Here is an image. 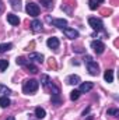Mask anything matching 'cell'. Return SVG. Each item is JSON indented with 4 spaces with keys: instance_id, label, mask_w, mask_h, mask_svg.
Returning a JSON list of instances; mask_svg holds the SVG:
<instances>
[{
    "instance_id": "6da1fadb",
    "label": "cell",
    "mask_w": 119,
    "mask_h": 120,
    "mask_svg": "<svg viewBox=\"0 0 119 120\" xmlns=\"http://www.w3.org/2000/svg\"><path fill=\"white\" fill-rule=\"evenodd\" d=\"M38 87H39V84L36 80H27L23 84V91H24V94H32L38 90Z\"/></svg>"
},
{
    "instance_id": "7a4b0ae2",
    "label": "cell",
    "mask_w": 119,
    "mask_h": 120,
    "mask_svg": "<svg viewBox=\"0 0 119 120\" xmlns=\"http://www.w3.org/2000/svg\"><path fill=\"white\" fill-rule=\"evenodd\" d=\"M25 11H27L30 15H32V17L39 15V7H38V4L34 3V1H28V3H27V6H25Z\"/></svg>"
},
{
    "instance_id": "3957f363",
    "label": "cell",
    "mask_w": 119,
    "mask_h": 120,
    "mask_svg": "<svg viewBox=\"0 0 119 120\" xmlns=\"http://www.w3.org/2000/svg\"><path fill=\"white\" fill-rule=\"evenodd\" d=\"M88 24H90V27H91L92 30H95V31H102L104 30V24H102V21H101L99 18L90 17L88 18Z\"/></svg>"
},
{
    "instance_id": "277c9868",
    "label": "cell",
    "mask_w": 119,
    "mask_h": 120,
    "mask_svg": "<svg viewBox=\"0 0 119 120\" xmlns=\"http://www.w3.org/2000/svg\"><path fill=\"white\" fill-rule=\"evenodd\" d=\"M91 48H92V50H94L97 55H101V53H104V50H105V45H104L101 41H92V42H91Z\"/></svg>"
},
{
    "instance_id": "5b68a950",
    "label": "cell",
    "mask_w": 119,
    "mask_h": 120,
    "mask_svg": "<svg viewBox=\"0 0 119 120\" xmlns=\"http://www.w3.org/2000/svg\"><path fill=\"white\" fill-rule=\"evenodd\" d=\"M87 68H88V71H90L91 75H98V74H99V67H98V64H97L95 61H92V60L87 61Z\"/></svg>"
},
{
    "instance_id": "8992f818",
    "label": "cell",
    "mask_w": 119,
    "mask_h": 120,
    "mask_svg": "<svg viewBox=\"0 0 119 120\" xmlns=\"http://www.w3.org/2000/svg\"><path fill=\"white\" fill-rule=\"evenodd\" d=\"M46 20L49 21V22H52L55 27H58V28H66V25H67V21L66 20H63V18H58V20H52L51 17H46Z\"/></svg>"
},
{
    "instance_id": "52a82bcc",
    "label": "cell",
    "mask_w": 119,
    "mask_h": 120,
    "mask_svg": "<svg viewBox=\"0 0 119 120\" xmlns=\"http://www.w3.org/2000/svg\"><path fill=\"white\" fill-rule=\"evenodd\" d=\"M63 32H64V35L69 38V39H76V38H79V32L76 30H71V28H63Z\"/></svg>"
},
{
    "instance_id": "ba28073f",
    "label": "cell",
    "mask_w": 119,
    "mask_h": 120,
    "mask_svg": "<svg viewBox=\"0 0 119 120\" xmlns=\"http://www.w3.org/2000/svg\"><path fill=\"white\" fill-rule=\"evenodd\" d=\"M46 45H48L51 49H58V48H59V39H58V38H55V36H52V38H49V39H48Z\"/></svg>"
},
{
    "instance_id": "9c48e42d",
    "label": "cell",
    "mask_w": 119,
    "mask_h": 120,
    "mask_svg": "<svg viewBox=\"0 0 119 120\" xmlns=\"http://www.w3.org/2000/svg\"><path fill=\"white\" fill-rule=\"evenodd\" d=\"M7 21H8L11 25H18V24H20V18H18L16 14H7Z\"/></svg>"
},
{
    "instance_id": "30bf717a",
    "label": "cell",
    "mask_w": 119,
    "mask_h": 120,
    "mask_svg": "<svg viewBox=\"0 0 119 120\" xmlns=\"http://www.w3.org/2000/svg\"><path fill=\"white\" fill-rule=\"evenodd\" d=\"M66 82L70 84V85H76V84L80 82V77H79V75H69V77L66 78Z\"/></svg>"
},
{
    "instance_id": "8fae6325",
    "label": "cell",
    "mask_w": 119,
    "mask_h": 120,
    "mask_svg": "<svg viewBox=\"0 0 119 120\" xmlns=\"http://www.w3.org/2000/svg\"><path fill=\"white\" fill-rule=\"evenodd\" d=\"M31 28L34 32H39V31L42 30V22L39 21V20H34L32 22H31Z\"/></svg>"
},
{
    "instance_id": "7c38bea8",
    "label": "cell",
    "mask_w": 119,
    "mask_h": 120,
    "mask_svg": "<svg viewBox=\"0 0 119 120\" xmlns=\"http://www.w3.org/2000/svg\"><path fill=\"white\" fill-rule=\"evenodd\" d=\"M92 87H94L92 82H83L80 85V92H88V91L92 90Z\"/></svg>"
},
{
    "instance_id": "4fadbf2b",
    "label": "cell",
    "mask_w": 119,
    "mask_h": 120,
    "mask_svg": "<svg viewBox=\"0 0 119 120\" xmlns=\"http://www.w3.org/2000/svg\"><path fill=\"white\" fill-rule=\"evenodd\" d=\"M101 3H104V0H90L88 1V6L91 10H97L98 7H99V4Z\"/></svg>"
},
{
    "instance_id": "5bb4252c",
    "label": "cell",
    "mask_w": 119,
    "mask_h": 120,
    "mask_svg": "<svg viewBox=\"0 0 119 120\" xmlns=\"http://www.w3.org/2000/svg\"><path fill=\"white\" fill-rule=\"evenodd\" d=\"M104 78L107 82H112L114 81V70H107L104 74Z\"/></svg>"
},
{
    "instance_id": "9a60e30c",
    "label": "cell",
    "mask_w": 119,
    "mask_h": 120,
    "mask_svg": "<svg viewBox=\"0 0 119 120\" xmlns=\"http://www.w3.org/2000/svg\"><path fill=\"white\" fill-rule=\"evenodd\" d=\"M30 60H34V61H42L44 60V55H41V53H31L30 55Z\"/></svg>"
},
{
    "instance_id": "2e32d148",
    "label": "cell",
    "mask_w": 119,
    "mask_h": 120,
    "mask_svg": "<svg viewBox=\"0 0 119 120\" xmlns=\"http://www.w3.org/2000/svg\"><path fill=\"white\" fill-rule=\"evenodd\" d=\"M45 115H46L45 109H42V108H36V109H35V116H36L38 119H44Z\"/></svg>"
},
{
    "instance_id": "e0dca14e",
    "label": "cell",
    "mask_w": 119,
    "mask_h": 120,
    "mask_svg": "<svg viewBox=\"0 0 119 120\" xmlns=\"http://www.w3.org/2000/svg\"><path fill=\"white\" fill-rule=\"evenodd\" d=\"M14 10H21V0H8Z\"/></svg>"
},
{
    "instance_id": "ac0fdd59",
    "label": "cell",
    "mask_w": 119,
    "mask_h": 120,
    "mask_svg": "<svg viewBox=\"0 0 119 120\" xmlns=\"http://www.w3.org/2000/svg\"><path fill=\"white\" fill-rule=\"evenodd\" d=\"M41 82H42V85H44V87H48V85H49V82H51V78H49V75H46V74H42V75H41Z\"/></svg>"
},
{
    "instance_id": "d6986e66",
    "label": "cell",
    "mask_w": 119,
    "mask_h": 120,
    "mask_svg": "<svg viewBox=\"0 0 119 120\" xmlns=\"http://www.w3.org/2000/svg\"><path fill=\"white\" fill-rule=\"evenodd\" d=\"M0 106H1V108L10 106V99H8L7 96H1V98H0Z\"/></svg>"
},
{
    "instance_id": "ffe728a7",
    "label": "cell",
    "mask_w": 119,
    "mask_h": 120,
    "mask_svg": "<svg viewBox=\"0 0 119 120\" xmlns=\"http://www.w3.org/2000/svg\"><path fill=\"white\" fill-rule=\"evenodd\" d=\"M11 48H13L11 43H1V45H0V53H4V52L10 50Z\"/></svg>"
},
{
    "instance_id": "44dd1931",
    "label": "cell",
    "mask_w": 119,
    "mask_h": 120,
    "mask_svg": "<svg viewBox=\"0 0 119 120\" xmlns=\"http://www.w3.org/2000/svg\"><path fill=\"white\" fill-rule=\"evenodd\" d=\"M41 4L45 8H52L53 7V0H41Z\"/></svg>"
},
{
    "instance_id": "7402d4cb",
    "label": "cell",
    "mask_w": 119,
    "mask_h": 120,
    "mask_svg": "<svg viewBox=\"0 0 119 120\" xmlns=\"http://www.w3.org/2000/svg\"><path fill=\"white\" fill-rule=\"evenodd\" d=\"M25 66V68L30 71V73H32V74H35V73H38V68L34 66V64H31V63H27V64H24Z\"/></svg>"
},
{
    "instance_id": "603a6c76",
    "label": "cell",
    "mask_w": 119,
    "mask_h": 120,
    "mask_svg": "<svg viewBox=\"0 0 119 120\" xmlns=\"http://www.w3.org/2000/svg\"><path fill=\"white\" fill-rule=\"evenodd\" d=\"M48 67L49 68H53V70L58 68V63H56V60L53 59V57H51V59L48 60Z\"/></svg>"
},
{
    "instance_id": "cb8c5ba5",
    "label": "cell",
    "mask_w": 119,
    "mask_h": 120,
    "mask_svg": "<svg viewBox=\"0 0 119 120\" xmlns=\"http://www.w3.org/2000/svg\"><path fill=\"white\" fill-rule=\"evenodd\" d=\"M80 94H81V92H80V91H71V92H70V99H71V101H77V99H79V96H80Z\"/></svg>"
},
{
    "instance_id": "d4e9b609",
    "label": "cell",
    "mask_w": 119,
    "mask_h": 120,
    "mask_svg": "<svg viewBox=\"0 0 119 120\" xmlns=\"http://www.w3.org/2000/svg\"><path fill=\"white\" fill-rule=\"evenodd\" d=\"M0 94H3L4 96H7V95H10V94H11V91L8 90L7 87H4L3 84H0Z\"/></svg>"
},
{
    "instance_id": "484cf974",
    "label": "cell",
    "mask_w": 119,
    "mask_h": 120,
    "mask_svg": "<svg viewBox=\"0 0 119 120\" xmlns=\"http://www.w3.org/2000/svg\"><path fill=\"white\" fill-rule=\"evenodd\" d=\"M7 67H8V61H7V60H4V59H0V70H1V71H4Z\"/></svg>"
},
{
    "instance_id": "4316f807",
    "label": "cell",
    "mask_w": 119,
    "mask_h": 120,
    "mask_svg": "<svg viewBox=\"0 0 119 120\" xmlns=\"http://www.w3.org/2000/svg\"><path fill=\"white\" fill-rule=\"evenodd\" d=\"M101 14L105 15V17H108V15L112 14V10H111V8H102V10H101Z\"/></svg>"
},
{
    "instance_id": "83f0119b",
    "label": "cell",
    "mask_w": 119,
    "mask_h": 120,
    "mask_svg": "<svg viewBox=\"0 0 119 120\" xmlns=\"http://www.w3.org/2000/svg\"><path fill=\"white\" fill-rule=\"evenodd\" d=\"M108 115L118 116V115H119V110H118V109H108Z\"/></svg>"
},
{
    "instance_id": "f1b7e54d",
    "label": "cell",
    "mask_w": 119,
    "mask_h": 120,
    "mask_svg": "<svg viewBox=\"0 0 119 120\" xmlns=\"http://www.w3.org/2000/svg\"><path fill=\"white\" fill-rule=\"evenodd\" d=\"M17 64L24 66V64H27V60L24 59V57H17Z\"/></svg>"
},
{
    "instance_id": "f546056e",
    "label": "cell",
    "mask_w": 119,
    "mask_h": 120,
    "mask_svg": "<svg viewBox=\"0 0 119 120\" xmlns=\"http://www.w3.org/2000/svg\"><path fill=\"white\" fill-rule=\"evenodd\" d=\"M74 49V52H77V53H83L84 52V49L81 48V46H76V48H73Z\"/></svg>"
},
{
    "instance_id": "4dcf8cb0",
    "label": "cell",
    "mask_w": 119,
    "mask_h": 120,
    "mask_svg": "<svg viewBox=\"0 0 119 120\" xmlns=\"http://www.w3.org/2000/svg\"><path fill=\"white\" fill-rule=\"evenodd\" d=\"M3 11H4V3L0 0V13H3Z\"/></svg>"
},
{
    "instance_id": "1f68e13d",
    "label": "cell",
    "mask_w": 119,
    "mask_h": 120,
    "mask_svg": "<svg viewBox=\"0 0 119 120\" xmlns=\"http://www.w3.org/2000/svg\"><path fill=\"white\" fill-rule=\"evenodd\" d=\"M90 112V108H87V109H86V110H84V112H83V116H86V115H87V113H88Z\"/></svg>"
},
{
    "instance_id": "d6a6232c",
    "label": "cell",
    "mask_w": 119,
    "mask_h": 120,
    "mask_svg": "<svg viewBox=\"0 0 119 120\" xmlns=\"http://www.w3.org/2000/svg\"><path fill=\"white\" fill-rule=\"evenodd\" d=\"M7 120H16V119H14V116H10V117H7Z\"/></svg>"
},
{
    "instance_id": "836d02e7",
    "label": "cell",
    "mask_w": 119,
    "mask_h": 120,
    "mask_svg": "<svg viewBox=\"0 0 119 120\" xmlns=\"http://www.w3.org/2000/svg\"><path fill=\"white\" fill-rule=\"evenodd\" d=\"M87 120H94V117H92V116H88V117H87Z\"/></svg>"
}]
</instances>
